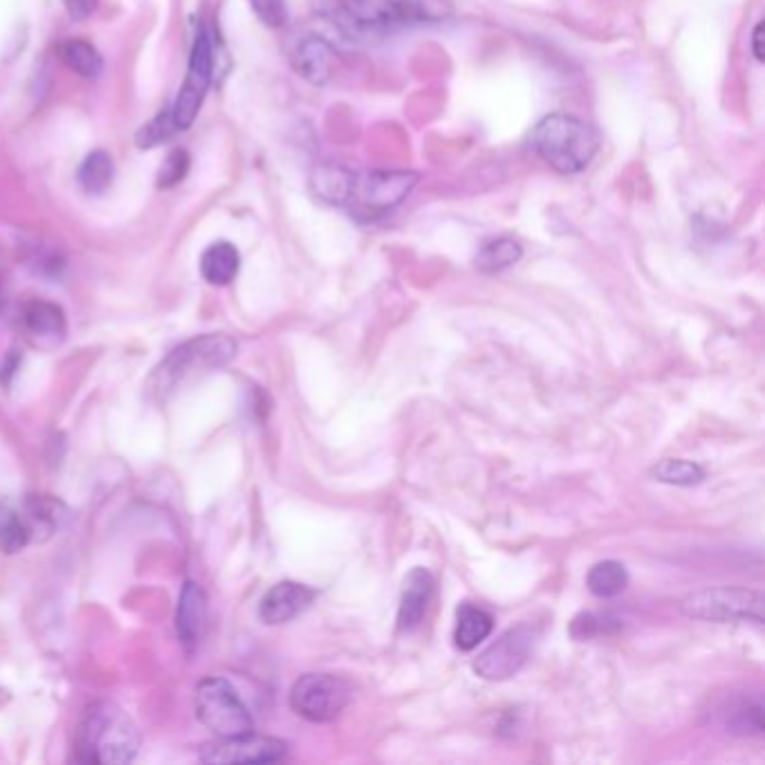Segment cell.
<instances>
[{"mask_svg": "<svg viewBox=\"0 0 765 765\" xmlns=\"http://www.w3.org/2000/svg\"><path fill=\"white\" fill-rule=\"evenodd\" d=\"M189 167H191V158H189L187 151H182V149L171 151L158 171V187L160 189L175 187V184L187 178Z\"/></svg>", "mask_w": 765, "mask_h": 765, "instance_id": "cell-28", "label": "cell"}, {"mask_svg": "<svg viewBox=\"0 0 765 765\" xmlns=\"http://www.w3.org/2000/svg\"><path fill=\"white\" fill-rule=\"evenodd\" d=\"M288 752V745L272 736H258L254 732L229 736V739H216L205 743L198 752L200 761L205 763H270L279 761Z\"/></svg>", "mask_w": 765, "mask_h": 765, "instance_id": "cell-11", "label": "cell"}, {"mask_svg": "<svg viewBox=\"0 0 765 765\" xmlns=\"http://www.w3.org/2000/svg\"><path fill=\"white\" fill-rule=\"evenodd\" d=\"M651 474L660 483L680 485V487L698 485L705 478L703 467L691 463V460H682V458L660 460V463L651 469Z\"/></svg>", "mask_w": 765, "mask_h": 765, "instance_id": "cell-26", "label": "cell"}, {"mask_svg": "<svg viewBox=\"0 0 765 765\" xmlns=\"http://www.w3.org/2000/svg\"><path fill=\"white\" fill-rule=\"evenodd\" d=\"M588 591L602 599H611L620 595L629 586V573L620 561H599L591 568L586 577Z\"/></svg>", "mask_w": 765, "mask_h": 765, "instance_id": "cell-23", "label": "cell"}, {"mask_svg": "<svg viewBox=\"0 0 765 765\" xmlns=\"http://www.w3.org/2000/svg\"><path fill=\"white\" fill-rule=\"evenodd\" d=\"M113 175V158H110L106 151H92L88 158L81 162L77 180L86 193H101L110 187Z\"/></svg>", "mask_w": 765, "mask_h": 765, "instance_id": "cell-25", "label": "cell"}, {"mask_svg": "<svg viewBox=\"0 0 765 765\" xmlns=\"http://www.w3.org/2000/svg\"><path fill=\"white\" fill-rule=\"evenodd\" d=\"M238 270H241V254L236 245L227 241L209 245L200 258L202 279L211 285H229L236 279Z\"/></svg>", "mask_w": 765, "mask_h": 765, "instance_id": "cell-18", "label": "cell"}, {"mask_svg": "<svg viewBox=\"0 0 765 765\" xmlns=\"http://www.w3.org/2000/svg\"><path fill=\"white\" fill-rule=\"evenodd\" d=\"M59 59L84 79H97L104 72V59L95 45L81 39H70L59 45Z\"/></svg>", "mask_w": 765, "mask_h": 765, "instance_id": "cell-21", "label": "cell"}, {"mask_svg": "<svg viewBox=\"0 0 765 765\" xmlns=\"http://www.w3.org/2000/svg\"><path fill=\"white\" fill-rule=\"evenodd\" d=\"M198 721L218 739L254 732V721L241 696L225 678H207L196 689Z\"/></svg>", "mask_w": 765, "mask_h": 765, "instance_id": "cell-6", "label": "cell"}, {"mask_svg": "<svg viewBox=\"0 0 765 765\" xmlns=\"http://www.w3.org/2000/svg\"><path fill=\"white\" fill-rule=\"evenodd\" d=\"M21 326L30 344L41 350L57 348L66 339V315L50 301H27L21 310Z\"/></svg>", "mask_w": 765, "mask_h": 765, "instance_id": "cell-12", "label": "cell"}, {"mask_svg": "<svg viewBox=\"0 0 765 765\" xmlns=\"http://www.w3.org/2000/svg\"><path fill=\"white\" fill-rule=\"evenodd\" d=\"M721 721L732 734H763V703L761 698L739 696L725 703L721 709Z\"/></svg>", "mask_w": 765, "mask_h": 765, "instance_id": "cell-20", "label": "cell"}, {"mask_svg": "<svg viewBox=\"0 0 765 765\" xmlns=\"http://www.w3.org/2000/svg\"><path fill=\"white\" fill-rule=\"evenodd\" d=\"M140 750V732L122 707L108 700L92 703L77 727V759L84 763L124 765Z\"/></svg>", "mask_w": 765, "mask_h": 765, "instance_id": "cell-3", "label": "cell"}, {"mask_svg": "<svg viewBox=\"0 0 765 765\" xmlns=\"http://www.w3.org/2000/svg\"><path fill=\"white\" fill-rule=\"evenodd\" d=\"M32 541L30 530L23 519V512L14 508L9 501L0 499V550L3 552H18Z\"/></svg>", "mask_w": 765, "mask_h": 765, "instance_id": "cell-24", "label": "cell"}, {"mask_svg": "<svg viewBox=\"0 0 765 765\" xmlns=\"http://www.w3.org/2000/svg\"><path fill=\"white\" fill-rule=\"evenodd\" d=\"M258 21L267 27H283L288 23V3L285 0H250Z\"/></svg>", "mask_w": 765, "mask_h": 765, "instance_id": "cell-29", "label": "cell"}, {"mask_svg": "<svg viewBox=\"0 0 765 765\" xmlns=\"http://www.w3.org/2000/svg\"><path fill=\"white\" fill-rule=\"evenodd\" d=\"M66 12L72 21H86V18L95 12L97 0H63Z\"/></svg>", "mask_w": 765, "mask_h": 765, "instance_id": "cell-30", "label": "cell"}, {"mask_svg": "<svg viewBox=\"0 0 765 765\" xmlns=\"http://www.w3.org/2000/svg\"><path fill=\"white\" fill-rule=\"evenodd\" d=\"M211 79H214V41H211L207 27H200L191 48L187 77H184L178 97H175L171 106L173 122L178 126V131H187L196 122L202 101H205L211 86Z\"/></svg>", "mask_w": 765, "mask_h": 765, "instance_id": "cell-9", "label": "cell"}, {"mask_svg": "<svg viewBox=\"0 0 765 765\" xmlns=\"http://www.w3.org/2000/svg\"><path fill=\"white\" fill-rule=\"evenodd\" d=\"M521 256H523V247L519 241H514V238L510 236L492 238V241L483 243L481 250H478L476 267L487 274L503 272L514 263H519Z\"/></svg>", "mask_w": 765, "mask_h": 765, "instance_id": "cell-22", "label": "cell"}, {"mask_svg": "<svg viewBox=\"0 0 765 765\" xmlns=\"http://www.w3.org/2000/svg\"><path fill=\"white\" fill-rule=\"evenodd\" d=\"M317 593L299 582H281L272 586L261 599V620L265 624H285L306 611Z\"/></svg>", "mask_w": 765, "mask_h": 765, "instance_id": "cell-14", "label": "cell"}, {"mask_svg": "<svg viewBox=\"0 0 765 765\" xmlns=\"http://www.w3.org/2000/svg\"><path fill=\"white\" fill-rule=\"evenodd\" d=\"M238 344L227 335H202L184 341L162 359V364L151 375V391L158 400H167L178 391V386L198 373L214 371L232 362Z\"/></svg>", "mask_w": 765, "mask_h": 765, "instance_id": "cell-5", "label": "cell"}, {"mask_svg": "<svg viewBox=\"0 0 765 765\" xmlns=\"http://www.w3.org/2000/svg\"><path fill=\"white\" fill-rule=\"evenodd\" d=\"M418 180L420 175L413 171H353L339 164H319L310 175V187L319 200L368 223L398 209Z\"/></svg>", "mask_w": 765, "mask_h": 765, "instance_id": "cell-1", "label": "cell"}, {"mask_svg": "<svg viewBox=\"0 0 765 765\" xmlns=\"http://www.w3.org/2000/svg\"><path fill=\"white\" fill-rule=\"evenodd\" d=\"M175 626H178V638L184 647L189 651L198 647L207 626V597L196 582H187L182 586Z\"/></svg>", "mask_w": 765, "mask_h": 765, "instance_id": "cell-15", "label": "cell"}, {"mask_svg": "<svg viewBox=\"0 0 765 765\" xmlns=\"http://www.w3.org/2000/svg\"><path fill=\"white\" fill-rule=\"evenodd\" d=\"M173 133H178V126H175V122H173L171 108H164L151 119L149 124H144L140 131H137L135 144H137V149H142V151L155 149L158 144L171 140Z\"/></svg>", "mask_w": 765, "mask_h": 765, "instance_id": "cell-27", "label": "cell"}, {"mask_svg": "<svg viewBox=\"0 0 765 765\" xmlns=\"http://www.w3.org/2000/svg\"><path fill=\"white\" fill-rule=\"evenodd\" d=\"M23 519L30 530V537L34 539H50L54 532H59L68 521V510L61 501L52 499L48 494H32L27 496L25 503L21 505Z\"/></svg>", "mask_w": 765, "mask_h": 765, "instance_id": "cell-17", "label": "cell"}, {"mask_svg": "<svg viewBox=\"0 0 765 765\" xmlns=\"http://www.w3.org/2000/svg\"><path fill=\"white\" fill-rule=\"evenodd\" d=\"M312 5L355 41L386 39L407 27L445 23L454 16L449 0H315Z\"/></svg>", "mask_w": 765, "mask_h": 765, "instance_id": "cell-2", "label": "cell"}, {"mask_svg": "<svg viewBox=\"0 0 765 765\" xmlns=\"http://www.w3.org/2000/svg\"><path fill=\"white\" fill-rule=\"evenodd\" d=\"M353 689L339 676L306 674L292 685L290 707L310 723H330L344 712Z\"/></svg>", "mask_w": 765, "mask_h": 765, "instance_id": "cell-8", "label": "cell"}, {"mask_svg": "<svg viewBox=\"0 0 765 765\" xmlns=\"http://www.w3.org/2000/svg\"><path fill=\"white\" fill-rule=\"evenodd\" d=\"M752 54L757 61H763L765 59V52H763V23H757V27H754L752 32Z\"/></svg>", "mask_w": 765, "mask_h": 765, "instance_id": "cell-31", "label": "cell"}, {"mask_svg": "<svg viewBox=\"0 0 765 765\" xmlns=\"http://www.w3.org/2000/svg\"><path fill=\"white\" fill-rule=\"evenodd\" d=\"M494 629V617L474 604H463L456 613L454 642L460 651H474Z\"/></svg>", "mask_w": 765, "mask_h": 765, "instance_id": "cell-19", "label": "cell"}, {"mask_svg": "<svg viewBox=\"0 0 765 765\" xmlns=\"http://www.w3.org/2000/svg\"><path fill=\"white\" fill-rule=\"evenodd\" d=\"M333 59V45H330L324 36L317 34L301 36L290 50V63L294 72L315 86L328 84L330 75H333Z\"/></svg>", "mask_w": 765, "mask_h": 765, "instance_id": "cell-13", "label": "cell"}, {"mask_svg": "<svg viewBox=\"0 0 765 765\" xmlns=\"http://www.w3.org/2000/svg\"><path fill=\"white\" fill-rule=\"evenodd\" d=\"M537 640V631L528 624L514 626L505 631L499 640L492 642L481 656L474 660V671L485 680H508L519 674Z\"/></svg>", "mask_w": 765, "mask_h": 765, "instance_id": "cell-10", "label": "cell"}, {"mask_svg": "<svg viewBox=\"0 0 765 765\" xmlns=\"http://www.w3.org/2000/svg\"><path fill=\"white\" fill-rule=\"evenodd\" d=\"M433 593V577L427 568H413L404 579L400 611H398V626L400 631L418 629L425 620L429 599Z\"/></svg>", "mask_w": 765, "mask_h": 765, "instance_id": "cell-16", "label": "cell"}, {"mask_svg": "<svg viewBox=\"0 0 765 765\" xmlns=\"http://www.w3.org/2000/svg\"><path fill=\"white\" fill-rule=\"evenodd\" d=\"M682 611L707 622H757L763 624V597L741 586H718L691 593L682 599Z\"/></svg>", "mask_w": 765, "mask_h": 765, "instance_id": "cell-7", "label": "cell"}, {"mask_svg": "<svg viewBox=\"0 0 765 765\" xmlns=\"http://www.w3.org/2000/svg\"><path fill=\"white\" fill-rule=\"evenodd\" d=\"M530 146L552 171L575 175L593 162L599 149V135L584 119L550 113L532 128Z\"/></svg>", "mask_w": 765, "mask_h": 765, "instance_id": "cell-4", "label": "cell"}]
</instances>
